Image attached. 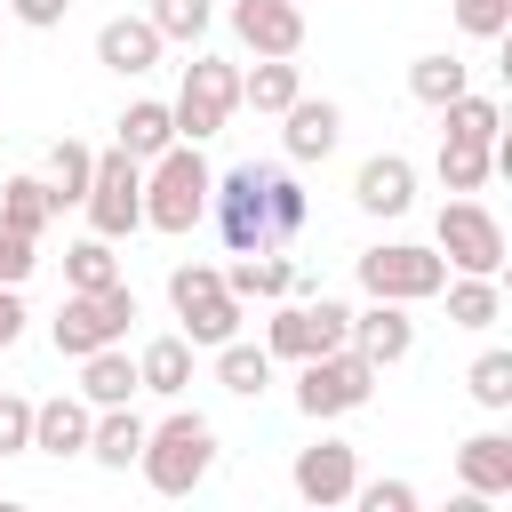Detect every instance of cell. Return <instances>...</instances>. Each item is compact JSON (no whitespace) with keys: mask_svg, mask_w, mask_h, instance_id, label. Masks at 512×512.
I'll use <instances>...</instances> for the list:
<instances>
[{"mask_svg":"<svg viewBox=\"0 0 512 512\" xmlns=\"http://www.w3.org/2000/svg\"><path fill=\"white\" fill-rule=\"evenodd\" d=\"M456 480L472 488V496H512V432H472L464 448H456Z\"/></svg>","mask_w":512,"mask_h":512,"instance_id":"20","label":"cell"},{"mask_svg":"<svg viewBox=\"0 0 512 512\" xmlns=\"http://www.w3.org/2000/svg\"><path fill=\"white\" fill-rule=\"evenodd\" d=\"M88 176H96V152H88L80 136H56V144H48V176H40V184H48V200H56V216H64V208H80Z\"/></svg>","mask_w":512,"mask_h":512,"instance_id":"28","label":"cell"},{"mask_svg":"<svg viewBox=\"0 0 512 512\" xmlns=\"http://www.w3.org/2000/svg\"><path fill=\"white\" fill-rule=\"evenodd\" d=\"M136 448H144V416L120 400V408H96V424H88V464H104V472H128L136 464Z\"/></svg>","mask_w":512,"mask_h":512,"instance_id":"25","label":"cell"},{"mask_svg":"<svg viewBox=\"0 0 512 512\" xmlns=\"http://www.w3.org/2000/svg\"><path fill=\"white\" fill-rule=\"evenodd\" d=\"M24 448H32V400L0 392V456H24Z\"/></svg>","mask_w":512,"mask_h":512,"instance_id":"39","label":"cell"},{"mask_svg":"<svg viewBox=\"0 0 512 512\" xmlns=\"http://www.w3.org/2000/svg\"><path fill=\"white\" fill-rule=\"evenodd\" d=\"M32 272H40V240H32V232H16V224L0 216V288H24Z\"/></svg>","mask_w":512,"mask_h":512,"instance_id":"37","label":"cell"},{"mask_svg":"<svg viewBox=\"0 0 512 512\" xmlns=\"http://www.w3.org/2000/svg\"><path fill=\"white\" fill-rule=\"evenodd\" d=\"M352 504H360V512H416V488H408V480H360Z\"/></svg>","mask_w":512,"mask_h":512,"instance_id":"40","label":"cell"},{"mask_svg":"<svg viewBox=\"0 0 512 512\" xmlns=\"http://www.w3.org/2000/svg\"><path fill=\"white\" fill-rule=\"evenodd\" d=\"M304 216H312L304 184H296V176H280V168H264V224H272V240H296V232H304Z\"/></svg>","mask_w":512,"mask_h":512,"instance_id":"33","label":"cell"},{"mask_svg":"<svg viewBox=\"0 0 512 512\" xmlns=\"http://www.w3.org/2000/svg\"><path fill=\"white\" fill-rule=\"evenodd\" d=\"M24 320H32V312H24V296H16V288H0V352L24 336Z\"/></svg>","mask_w":512,"mask_h":512,"instance_id":"42","label":"cell"},{"mask_svg":"<svg viewBox=\"0 0 512 512\" xmlns=\"http://www.w3.org/2000/svg\"><path fill=\"white\" fill-rule=\"evenodd\" d=\"M160 32H152V16H112L104 32H96V64L104 72H120V80H144V72H160Z\"/></svg>","mask_w":512,"mask_h":512,"instance_id":"17","label":"cell"},{"mask_svg":"<svg viewBox=\"0 0 512 512\" xmlns=\"http://www.w3.org/2000/svg\"><path fill=\"white\" fill-rule=\"evenodd\" d=\"M0 216H8L16 232H32V240H40V232L56 224V200H48V184H40V176H8V184H0Z\"/></svg>","mask_w":512,"mask_h":512,"instance_id":"32","label":"cell"},{"mask_svg":"<svg viewBox=\"0 0 512 512\" xmlns=\"http://www.w3.org/2000/svg\"><path fill=\"white\" fill-rule=\"evenodd\" d=\"M440 296H448V328H496L504 320V280L496 272H448L440 280Z\"/></svg>","mask_w":512,"mask_h":512,"instance_id":"21","label":"cell"},{"mask_svg":"<svg viewBox=\"0 0 512 512\" xmlns=\"http://www.w3.org/2000/svg\"><path fill=\"white\" fill-rule=\"evenodd\" d=\"M136 472L152 480V496H192V488L216 472V424H208L200 408H168L160 424H144Z\"/></svg>","mask_w":512,"mask_h":512,"instance_id":"1","label":"cell"},{"mask_svg":"<svg viewBox=\"0 0 512 512\" xmlns=\"http://www.w3.org/2000/svg\"><path fill=\"white\" fill-rule=\"evenodd\" d=\"M288 488L304 496V504H352V488H360V448L352 440H312V448H296V464H288Z\"/></svg>","mask_w":512,"mask_h":512,"instance_id":"12","label":"cell"},{"mask_svg":"<svg viewBox=\"0 0 512 512\" xmlns=\"http://www.w3.org/2000/svg\"><path fill=\"white\" fill-rule=\"evenodd\" d=\"M432 248L448 256V272H504V224H496V208L472 200V192H448V200H440Z\"/></svg>","mask_w":512,"mask_h":512,"instance_id":"6","label":"cell"},{"mask_svg":"<svg viewBox=\"0 0 512 512\" xmlns=\"http://www.w3.org/2000/svg\"><path fill=\"white\" fill-rule=\"evenodd\" d=\"M176 136L184 144H208V136H224V120L240 112V64H224V56H192L184 64V88H176Z\"/></svg>","mask_w":512,"mask_h":512,"instance_id":"8","label":"cell"},{"mask_svg":"<svg viewBox=\"0 0 512 512\" xmlns=\"http://www.w3.org/2000/svg\"><path fill=\"white\" fill-rule=\"evenodd\" d=\"M208 184H216V168L200 160V144L176 136L160 160H144V224L184 240L192 224H208Z\"/></svg>","mask_w":512,"mask_h":512,"instance_id":"2","label":"cell"},{"mask_svg":"<svg viewBox=\"0 0 512 512\" xmlns=\"http://www.w3.org/2000/svg\"><path fill=\"white\" fill-rule=\"evenodd\" d=\"M336 344H352V304H336V296H280V312L264 320L272 360H312Z\"/></svg>","mask_w":512,"mask_h":512,"instance_id":"7","label":"cell"},{"mask_svg":"<svg viewBox=\"0 0 512 512\" xmlns=\"http://www.w3.org/2000/svg\"><path fill=\"white\" fill-rule=\"evenodd\" d=\"M0 8H8L24 32H56V24L72 16V0H0Z\"/></svg>","mask_w":512,"mask_h":512,"instance_id":"41","label":"cell"},{"mask_svg":"<svg viewBox=\"0 0 512 512\" xmlns=\"http://www.w3.org/2000/svg\"><path fill=\"white\" fill-rule=\"evenodd\" d=\"M352 200H360V216H408L416 208V160L408 152H368L352 168Z\"/></svg>","mask_w":512,"mask_h":512,"instance_id":"14","label":"cell"},{"mask_svg":"<svg viewBox=\"0 0 512 512\" xmlns=\"http://www.w3.org/2000/svg\"><path fill=\"white\" fill-rule=\"evenodd\" d=\"M440 192H480L496 176V144H472V136H440V160H432Z\"/></svg>","mask_w":512,"mask_h":512,"instance_id":"27","label":"cell"},{"mask_svg":"<svg viewBox=\"0 0 512 512\" xmlns=\"http://www.w3.org/2000/svg\"><path fill=\"white\" fill-rule=\"evenodd\" d=\"M144 16H152V32H160V40H184V48H192V40L208 32V16H216V0H152Z\"/></svg>","mask_w":512,"mask_h":512,"instance_id":"36","label":"cell"},{"mask_svg":"<svg viewBox=\"0 0 512 512\" xmlns=\"http://www.w3.org/2000/svg\"><path fill=\"white\" fill-rule=\"evenodd\" d=\"M296 96H304V72H296V56H256V64L240 72V104H248V112H272V120H280Z\"/></svg>","mask_w":512,"mask_h":512,"instance_id":"24","label":"cell"},{"mask_svg":"<svg viewBox=\"0 0 512 512\" xmlns=\"http://www.w3.org/2000/svg\"><path fill=\"white\" fill-rule=\"evenodd\" d=\"M376 360H360L352 344H336V352H312V360H296V408L312 416V424H336V416H352V408H368V392H376Z\"/></svg>","mask_w":512,"mask_h":512,"instance_id":"4","label":"cell"},{"mask_svg":"<svg viewBox=\"0 0 512 512\" xmlns=\"http://www.w3.org/2000/svg\"><path fill=\"white\" fill-rule=\"evenodd\" d=\"M280 144H288V160H328V152L344 144V112H336L328 96H296V104L280 112Z\"/></svg>","mask_w":512,"mask_h":512,"instance_id":"19","label":"cell"},{"mask_svg":"<svg viewBox=\"0 0 512 512\" xmlns=\"http://www.w3.org/2000/svg\"><path fill=\"white\" fill-rule=\"evenodd\" d=\"M136 392H160V400H184L192 392V336H152L136 352Z\"/></svg>","mask_w":512,"mask_h":512,"instance_id":"22","label":"cell"},{"mask_svg":"<svg viewBox=\"0 0 512 512\" xmlns=\"http://www.w3.org/2000/svg\"><path fill=\"white\" fill-rule=\"evenodd\" d=\"M112 144H120L128 160H160V152L176 144V112H168L160 96H136V104L112 120Z\"/></svg>","mask_w":512,"mask_h":512,"instance_id":"23","label":"cell"},{"mask_svg":"<svg viewBox=\"0 0 512 512\" xmlns=\"http://www.w3.org/2000/svg\"><path fill=\"white\" fill-rule=\"evenodd\" d=\"M440 136H472V144H496V136H504V104L464 88V96H448V104H440Z\"/></svg>","mask_w":512,"mask_h":512,"instance_id":"31","label":"cell"},{"mask_svg":"<svg viewBox=\"0 0 512 512\" xmlns=\"http://www.w3.org/2000/svg\"><path fill=\"white\" fill-rule=\"evenodd\" d=\"M112 280H120V256H112L104 232H88V240L64 248V288H112Z\"/></svg>","mask_w":512,"mask_h":512,"instance_id":"34","label":"cell"},{"mask_svg":"<svg viewBox=\"0 0 512 512\" xmlns=\"http://www.w3.org/2000/svg\"><path fill=\"white\" fill-rule=\"evenodd\" d=\"M80 208H88V232L128 240V232L144 224V160H128L120 144H112V152H96V176H88Z\"/></svg>","mask_w":512,"mask_h":512,"instance_id":"10","label":"cell"},{"mask_svg":"<svg viewBox=\"0 0 512 512\" xmlns=\"http://www.w3.org/2000/svg\"><path fill=\"white\" fill-rule=\"evenodd\" d=\"M464 40H504L512 32V0H448Z\"/></svg>","mask_w":512,"mask_h":512,"instance_id":"38","label":"cell"},{"mask_svg":"<svg viewBox=\"0 0 512 512\" xmlns=\"http://www.w3.org/2000/svg\"><path fill=\"white\" fill-rule=\"evenodd\" d=\"M352 352L376 360V368H400V360L416 352V320H408V304L368 296V312H352Z\"/></svg>","mask_w":512,"mask_h":512,"instance_id":"15","label":"cell"},{"mask_svg":"<svg viewBox=\"0 0 512 512\" xmlns=\"http://www.w3.org/2000/svg\"><path fill=\"white\" fill-rule=\"evenodd\" d=\"M128 328H136V288L128 280H112V288H64V304L48 320V336H56L64 360L104 352V344H128Z\"/></svg>","mask_w":512,"mask_h":512,"instance_id":"3","label":"cell"},{"mask_svg":"<svg viewBox=\"0 0 512 512\" xmlns=\"http://www.w3.org/2000/svg\"><path fill=\"white\" fill-rule=\"evenodd\" d=\"M80 400H88V408H120V400H136V360H128L120 344L80 352Z\"/></svg>","mask_w":512,"mask_h":512,"instance_id":"26","label":"cell"},{"mask_svg":"<svg viewBox=\"0 0 512 512\" xmlns=\"http://www.w3.org/2000/svg\"><path fill=\"white\" fill-rule=\"evenodd\" d=\"M208 224L224 232L232 256H248V248H280L272 224H264V168H256V160H240V168H224V176L208 184Z\"/></svg>","mask_w":512,"mask_h":512,"instance_id":"11","label":"cell"},{"mask_svg":"<svg viewBox=\"0 0 512 512\" xmlns=\"http://www.w3.org/2000/svg\"><path fill=\"white\" fill-rule=\"evenodd\" d=\"M440 280H448V256H440V248H416V240H376V248H360V288H368V296L432 304Z\"/></svg>","mask_w":512,"mask_h":512,"instance_id":"9","label":"cell"},{"mask_svg":"<svg viewBox=\"0 0 512 512\" xmlns=\"http://www.w3.org/2000/svg\"><path fill=\"white\" fill-rule=\"evenodd\" d=\"M232 40L248 56H296L304 48V0H232Z\"/></svg>","mask_w":512,"mask_h":512,"instance_id":"13","label":"cell"},{"mask_svg":"<svg viewBox=\"0 0 512 512\" xmlns=\"http://www.w3.org/2000/svg\"><path fill=\"white\" fill-rule=\"evenodd\" d=\"M464 88H472V64H464V56H416V64H408V96L432 104V112H440L448 96H464Z\"/></svg>","mask_w":512,"mask_h":512,"instance_id":"30","label":"cell"},{"mask_svg":"<svg viewBox=\"0 0 512 512\" xmlns=\"http://www.w3.org/2000/svg\"><path fill=\"white\" fill-rule=\"evenodd\" d=\"M168 304H176V320H184V336H192V352H216L224 336H240V296L224 288V272L216 264H176L168 272Z\"/></svg>","mask_w":512,"mask_h":512,"instance_id":"5","label":"cell"},{"mask_svg":"<svg viewBox=\"0 0 512 512\" xmlns=\"http://www.w3.org/2000/svg\"><path fill=\"white\" fill-rule=\"evenodd\" d=\"M216 384H224L232 400H256V392L272 384V352H264V344H240V336H224V344H216Z\"/></svg>","mask_w":512,"mask_h":512,"instance_id":"29","label":"cell"},{"mask_svg":"<svg viewBox=\"0 0 512 512\" xmlns=\"http://www.w3.org/2000/svg\"><path fill=\"white\" fill-rule=\"evenodd\" d=\"M224 288H232L240 304H280V296H320V288H312V280H304V272H296V264H288L280 248H248V256H240V264L224 272Z\"/></svg>","mask_w":512,"mask_h":512,"instance_id":"16","label":"cell"},{"mask_svg":"<svg viewBox=\"0 0 512 512\" xmlns=\"http://www.w3.org/2000/svg\"><path fill=\"white\" fill-rule=\"evenodd\" d=\"M464 392H472L488 416H504V408H512V352H480V360L464 368Z\"/></svg>","mask_w":512,"mask_h":512,"instance_id":"35","label":"cell"},{"mask_svg":"<svg viewBox=\"0 0 512 512\" xmlns=\"http://www.w3.org/2000/svg\"><path fill=\"white\" fill-rule=\"evenodd\" d=\"M88 424H96V408L80 392L32 400V456H88Z\"/></svg>","mask_w":512,"mask_h":512,"instance_id":"18","label":"cell"}]
</instances>
